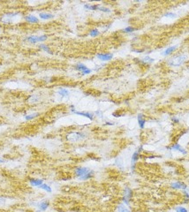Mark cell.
<instances>
[{
    "label": "cell",
    "instance_id": "obj_1",
    "mask_svg": "<svg viewBox=\"0 0 189 212\" xmlns=\"http://www.w3.org/2000/svg\"><path fill=\"white\" fill-rule=\"evenodd\" d=\"M187 59H188V55L186 54V53L180 52V53H177V54L171 57L166 61V64L170 67L177 68V67L182 66L187 61Z\"/></svg>",
    "mask_w": 189,
    "mask_h": 212
},
{
    "label": "cell",
    "instance_id": "obj_2",
    "mask_svg": "<svg viewBox=\"0 0 189 212\" xmlns=\"http://www.w3.org/2000/svg\"><path fill=\"white\" fill-rule=\"evenodd\" d=\"M73 173L74 176L82 181H86L88 179H91L94 176V170L86 167V166H78L75 167L73 170Z\"/></svg>",
    "mask_w": 189,
    "mask_h": 212
},
{
    "label": "cell",
    "instance_id": "obj_3",
    "mask_svg": "<svg viewBox=\"0 0 189 212\" xmlns=\"http://www.w3.org/2000/svg\"><path fill=\"white\" fill-rule=\"evenodd\" d=\"M87 138V134L82 131H71L66 134V140L72 143L83 141Z\"/></svg>",
    "mask_w": 189,
    "mask_h": 212
},
{
    "label": "cell",
    "instance_id": "obj_4",
    "mask_svg": "<svg viewBox=\"0 0 189 212\" xmlns=\"http://www.w3.org/2000/svg\"><path fill=\"white\" fill-rule=\"evenodd\" d=\"M70 112H71V113H73V114H75V115H78V116H81V117H84V118H86V119H89L90 121H93L94 119V112H85V111H78V110H76V108H75V105H73V104H72V105H70Z\"/></svg>",
    "mask_w": 189,
    "mask_h": 212
},
{
    "label": "cell",
    "instance_id": "obj_5",
    "mask_svg": "<svg viewBox=\"0 0 189 212\" xmlns=\"http://www.w3.org/2000/svg\"><path fill=\"white\" fill-rule=\"evenodd\" d=\"M133 189L129 187H126L123 189V196L121 198V202L129 207L131 204V201L133 200Z\"/></svg>",
    "mask_w": 189,
    "mask_h": 212
},
{
    "label": "cell",
    "instance_id": "obj_6",
    "mask_svg": "<svg viewBox=\"0 0 189 212\" xmlns=\"http://www.w3.org/2000/svg\"><path fill=\"white\" fill-rule=\"evenodd\" d=\"M74 70L77 71L78 73H80V76H87V75H89L92 73L93 72V69L87 67L85 64L83 63H77L74 65L73 66Z\"/></svg>",
    "mask_w": 189,
    "mask_h": 212
},
{
    "label": "cell",
    "instance_id": "obj_7",
    "mask_svg": "<svg viewBox=\"0 0 189 212\" xmlns=\"http://www.w3.org/2000/svg\"><path fill=\"white\" fill-rule=\"evenodd\" d=\"M166 149H167V150H170V151L178 152V153H179V154H181V155H187V150H186L184 147H182L179 143H178V142H173L171 145L166 147Z\"/></svg>",
    "mask_w": 189,
    "mask_h": 212
},
{
    "label": "cell",
    "instance_id": "obj_8",
    "mask_svg": "<svg viewBox=\"0 0 189 212\" xmlns=\"http://www.w3.org/2000/svg\"><path fill=\"white\" fill-rule=\"evenodd\" d=\"M19 14H20V13H18V12L7 13H5L4 15L1 16V18H0V20H1V22H3L5 24H10L13 20V19L16 18Z\"/></svg>",
    "mask_w": 189,
    "mask_h": 212
},
{
    "label": "cell",
    "instance_id": "obj_9",
    "mask_svg": "<svg viewBox=\"0 0 189 212\" xmlns=\"http://www.w3.org/2000/svg\"><path fill=\"white\" fill-rule=\"evenodd\" d=\"M140 156H141V153H140L137 149L132 154V155H131V165H130L132 172H134L136 170L137 163L140 159Z\"/></svg>",
    "mask_w": 189,
    "mask_h": 212
},
{
    "label": "cell",
    "instance_id": "obj_10",
    "mask_svg": "<svg viewBox=\"0 0 189 212\" xmlns=\"http://www.w3.org/2000/svg\"><path fill=\"white\" fill-rule=\"evenodd\" d=\"M96 57L100 61H102L104 63H106V62L111 61L113 59L114 55L112 54V53H111V52H99V53H97Z\"/></svg>",
    "mask_w": 189,
    "mask_h": 212
},
{
    "label": "cell",
    "instance_id": "obj_11",
    "mask_svg": "<svg viewBox=\"0 0 189 212\" xmlns=\"http://www.w3.org/2000/svg\"><path fill=\"white\" fill-rule=\"evenodd\" d=\"M170 187L172 189V190H185L188 188V186L187 184H185V182L183 181H180V180H177V181H172L171 184H170Z\"/></svg>",
    "mask_w": 189,
    "mask_h": 212
},
{
    "label": "cell",
    "instance_id": "obj_12",
    "mask_svg": "<svg viewBox=\"0 0 189 212\" xmlns=\"http://www.w3.org/2000/svg\"><path fill=\"white\" fill-rule=\"evenodd\" d=\"M133 61L136 62L137 64H140V65L150 66V65H151V64L154 63L155 59H154L153 58H151L150 55H146V56H144L142 59H134Z\"/></svg>",
    "mask_w": 189,
    "mask_h": 212
},
{
    "label": "cell",
    "instance_id": "obj_13",
    "mask_svg": "<svg viewBox=\"0 0 189 212\" xmlns=\"http://www.w3.org/2000/svg\"><path fill=\"white\" fill-rule=\"evenodd\" d=\"M35 206L37 208L36 212H43V211L47 210V208L50 207V201L48 200H42V201L36 202Z\"/></svg>",
    "mask_w": 189,
    "mask_h": 212
},
{
    "label": "cell",
    "instance_id": "obj_14",
    "mask_svg": "<svg viewBox=\"0 0 189 212\" xmlns=\"http://www.w3.org/2000/svg\"><path fill=\"white\" fill-rule=\"evenodd\" d=\"M177 49H178V45L169 46V47H167L166 49H164L161 52V55H162L163 57H169V56L172 55Z\"/></svg>",
    "mask_w": 189,
    "mask_h": 212
},
{
    "label": "cell",
    "instance_id": "obj_15",
    "mask_svg": "<svg viewBox=\"0 0 189 212\" xmlns=\"http://www.w3.org/2000/svg\"><path fill=\"white\" fill-rule=\"evenodd\" d=\"M137 123H138L140 129H144L146 127L147 119H146V117L143 113H139L137 115Z\"/></svg>",
    "mask_w": 189,
    "mask_h": 212
},
{
    "label": "cell",
    "instance_id": "obj_16",
    "mask_svg": "<svg viewBox=\"0 0 189 212\" xmlns=\"http://www.w3.org/2000/svg\"><path fill=\"white\" fill-rule=\"evenodd\" d=\"M24 20H25L26 22L30 23V24H37L40 21V19L37 16L33 15V14H27L24 17Z\"/></svg>",
    "mask_w": 189,
    "mask_h": 212
},
{
    "label": "cell",
    "instance_id": "obj_17",
    "mask_svg": "<svg viewBox=\"0 0 189 212\" xmlns=\"http://www.w3.org/2000/svg\"><path fill=\"white\" fill-rule=\"evenodd\" d=\"M54 14L51 13H46V12H41L38 14V18L42 20H50L54 19Z\"/></svg>",
    "mask_w": 189,
    "mask_h": 212
},
{
    "label": "cell",
    "instance_id": "obj_18",
    "mask_svg": "<svg viewBox=\"0 0 189 212\" xmlns=\"http://www.w3.org/2000/svg\"><path fill=\"white\" fill-rule=\"evenodd\" d=\"M57 93H58V95H59V97L61 98V99H63V98H68L69 96H70V91L67 89V88H59V89H58V91H57Z\"/></svg>",
    "mask_w": 189,
    "mask_h": 212
},
{
    "label": "cell",
    "instance_id": "obj_19",
    "mask_svg": "<svg viewBox=\"0 0 189 212\" xmlns=\"http://www.w3.org/2000/svg\"><path fill=\"white\" fill-rule=\"evenodd\" d=\"M38 48H39V49L46 52L47 54H49V55H53V54H54L52 49H51L48 44H46V43H40V44L38 45Z\"/></svg>",
    "mask_w": 189,
    "mask_h": 212
},
{
    "label": "cell",
    "instance_id": "obj_20",
    "mask_svg": "<svg viewBox=\"0 0 189 212\" xmlns=\"http://www.w3.org/2000/svg\"><path fill=\"white\" fill-rule=\"evenodd\" d=\"M24 41L30 44H37V43H39V37H38V35H28L27 37H25Z\"/></svg>",
    "mask_w": 189,
    "mask_h": 212
},
{
    "label": "cell",
    "instance_id": "obj_21",
    "mask_svg": "<svg viewBox=\"0 0 189 212\" xmlns=\"http://www.w3.org/2000/svg\"><path fill=\"white\" fill-rule=\"evenodd\" d=\"M99 6L100 5H96V4H88V3H86L83 5V8L85 10H87V11H98L99 10Z\"/></svg>",
    "mask_w": 189,
    "mask_h": 212
},
{
    "label": "cell",
    "instance_id": "obj_22",
    "mask_svg": "<svg viewBox=\"0 0 189 212\" xmlns=\"http://www.w3.org/2000/svg\"><path fill=\"white\" fill-rule=\"evenodd\" d=\"M44 182L42 179H35V178H31L29 179V184L30 186L32 187H39L41 185H42Z\"/></svg>",
    "mask_w": 189,
    "mask_h": 212
},
{
    "label": "cell",
    "instance_id": "obj_23",
    "mask_svg": "<svg viewBox=\"0 0 189 212\" xmlns=\"http://www.w3.org/2000/svg\"><path fill=\"white\" fill-rule=\"evenodd\" d=\"M117 212H133V211L129 208L128 206H126V205H125L121 202L117 207Z\"/></svg>",
    "mask_w": 189,
    "mask_h": 212
},
{
    "label": "cell",
    "instance_id": "obj_24",
    "mask_svg": "<svg viewBox=\"0 0 189 212\" xmlns=\"http://www.w3.org/2000/svg\"><path fill=\"white\" fill-rule=\"evenodd\" d=\"M88 35H89L90 37H93V38L97 37V36L100 35V30H99L98 28H91V29L88 31Z\"/></svg>",
    "mask_w": 189,
    "mask_h": 212
},
{
    "label": "cell",
    "instance_id": "obj_25",
    "mask_svg": "<svg viewBox=\"0 0 189 212\" xmlns=\"http://www.w3.org/2000/svg\"><path fill=\"white\" fill-rule=\"evenodd\" d=\"M40 116V113L39 112H34V113H30V114H28L24 117L25 120L27 121H31V120H34L35 119L38 118Z\"/></svg>",
    "mask_w": 189,
    "mask_h": 212
},
{
    "label": "cell",
    "instance_id": "obj_26",
    "mask_svg": "<svg viewBox=\"0 0 189 212\" xmlns=\"http://www.w3.org/2000/svg\"><path fill=\"white\" fill-rule=\"evenodd\" d=\"M137 30V28H134V27H133V26H128V27H126V28H124L121 31H122V33H124V34H133V32H135Z\"/></svg>",
    "mask_w": 189,
    "mask_h": 212
},
{
    "label": "cell",
    "instance_id": "obj_27",
    "mask_svg": "<svg viewBox=\"0 0 189 212\" xmlns=\"http://www.w3.org/2000/svg\"><path fill=\"white\" fill-rule=\"evenodd\" d=\"M38 188H40L41 190L45 191V192H47V193H51V192H52V188H51V187L49 184H46V183H43V184L41 185Z\"/></svg>",
    "mask_w": 189,
    "mask_h": 212
},
{
    "label": "cell",
    "instance_id": "obj_28",
    "mask_svg": "<svg viewBox=\"0 0 189 212\" xmlns=\"http://www.w3.org/2000/svg\"><path fill=\"white\" fill-rule=\"evenodd\" d=\"M115 165H116L117 167H118V169H120V170H124V168H125V166H124V163H123V161L121 160V158H119V157L116 158V160H115Z\"/></svg>",
    "mask_w": 189,
    "mask_h": 212
},
{
    "label": "cell",
    "instance_id": "obj_29",
    "mask_svg": "<svg viewBox=\"0 0 189 212\" xmlns=\"http://www.w3.org/2000/svg\"><path fill=\"white\" fill-rule=\"evenodd\" d=\"M98 11L101 12V13H111V10L109 7L104 6H100Z\"/></svg>",
    "mask_w": 189,
    "mask_h": 212
},
{
    "label": "cell",
    "instance_id": "obj_30",
    "mask_svg": "<svg viewBox=\"0 0 189 212\" xmlns=\"http://www.w3.org/2000/svg\"><path fill=\"white\" fill-rule=\"evenodd\" d=\"M164 17L165 18H168V19H175L177 18V13H173V12H167L164 14Z\"/></svg>",
    "mask_w": 189,
    "mask_h": 212
},
{
    "label": "cell",
    "instance_id": "obj_31",
    "mask_svg": "<svg viewBox=\"0 0 189 212\" xmlns=\"http://www.w3.org/2000/svg\"><path fill=\"white\" fill-rule=\"evenodd\" d=\"M39 37V43H44V42H46L47 40H48L49 38V35H38Z\"/></svg>",
    "mask_w": 189,
    "mask_h": 212
},
{
    "label": "cell",
    "instance_id": "obj_32",
    "mask_svg": "<svg viewBox=\"0 0 189 212\" xmlns=\"http://www.w3.org/2000/svg\"><path fill=\"white\" fill-rule=\"evenodd\" d=\"M174 209H175V212H188V209L182 205L177 206Z\"/></svg>",
    "mask_w": 189,
    "mask_h": 212
},
{
    "label": "cell",
    "instance_id": "obj_33",
    "mask_svg": "<svg viewBox=\"0 0 189 212\" xmlns=\"http://www.w3.org/2000/svg\"><path fill=\"white\" fill-rule=\"evenodd\" d=\"M94 117H97L99 119H104V112L101 110H97L94 112Z\"/></svg>",
    "mask_w": 189,
    "mask_h": 212
},
{
    "label": "cell",
    "instance_id": "obj_34",
    "mask_svg": "<svg viewBox=\"0 0 189 212\" xmlns=\"http://www.w3.org/2000/svg\"><path fill=\"white\" fill-rule=\"evenodd\" d=\"M171 122H172L173 124H179V123H180V119L178 118V117H176V116H172L171 119Z\"/></svg>",
    "mask_w": 189,
    "mask_h": 212
},
{
    "label": "cell",
    "instance_id": "obj_35",
    "mask_svg": "<svg viewBox=\"0 0 189 212\" xmlns=\"http://www.w3.org/2000/svg\"><path fill=\"white\" fill-rule=\"evenodd\" d=\"M182 194H183V199H189V190H188V188L185 189V190H183Z\"/></svg>",
    "mask_w": 189,
    "mask_h": 212
},
{
    "label": "cell",
    "instance_id": "obj_36",
    "mask_svg": "<svg viewBox=\"0 0 189 212\" xmlns=\"http://www.w3.org/2000/svg\"><path fill=\"white\" fill-rule=\"evenodd\" d=\"M134 53H137V54H141V53L145 52V49H132Z\"/></svg>",
    "mask_w": 189,
    "mask_h": 212
},
{
    "label": "cell",
    "instance_id": "obj_37",
    "mask_svg": "<svg viewBox=\"0 0 189 212\" xmlns=\"http://www.w3.org/2000/svg\"><path fill=\"white\" fill-rule=\"evenodd\" d=\"M104 65H102V66H99V65H97L96 66H94V68L93 69V71H100L103 67H104Z\"/></svg>",
    "mask_w": 189,
    "mask_h": 212
},
{
    "label": "cell",
    "instance_id": "obj_38",
    "mask_svg": "<svg viewBox=\"0 0 189 212\" xmlns=\"http://www.w3.org/2000/svg\"><path fill=\"white\" fill-rule=\"evenodd\" d=\"M111 26H112V22H110V23L105 24V26L104 27V30H109V29L111 28Z\"/></svg>",
    "mask_w": 189,
    "mask_h": 212
},
{
    "label": "cell",
    "instance_id": "obj_39",
    "mask_svg": "<svg viewBox=\"0 0 189 212\" xmlns=\"http://www.w3.org/2000/svg\"><path fill=\"white\" fill-rule=\"evenodd\" d=\"M104 126H113L114 125V123L113 122H111V121H109V120H106L105 122H104Z\"/></svg>",
    "mask_w": 189,
    "mask_h": 212
},
{
    "label": "cell",
    "instance_id": "obj_40",
    "mask_svg": "<svg viewBox=\"0 0 189 212\" xmlns=\"http://www.w3.org/2000/svg\"><path fill=\"white\" fill-rule=\"evenodd\" d=\"M183 203L184 204H188L189 203V199H183Z\"/></svg>",
    "mask_w": 189,
    "mask_h": 212
},
{
    "label": "cell",
    "instance_id": "obj_41",
    "mask_svg": "<svg viewBox=\"0 0 189 212\" xmlns=\"http://www.w3.org/2000/svg\"><path fill=\"white\" fill-rule=\"evenodd\" d=\"M5 162H6L5 159H3V158L0 157V164H3V163H5Z\"/></svg>",
    "mask_w": 189,
    "mask_h": 212
},
{
    "label": "cell",
    "instance_id": "obj_42",
    "mask_svg": "<svg viewBox=\"0 0 189 212\" xmlns=\"http://www.w3.org/2000/svg\"><path fill=\"white\" fill-rule=\"evenodd\" d=\"M0 68H1V64H0Z\"/></svg>",
    "mask_w": 189,
    "mask_h": 212
},
{
    "label": "cell",
    "instance_id": "obj_43",
    "mask_svg": "<svg viewBox=\"0 0 189 212\" xmlns=\"http://www.w3.org/2000/svg\"><path fill=\"white\" fill-rule=\"evenodd\" d=\"M188 32H189V30H188Z\"/></svg>",
    "mask_w": 189,
    "mask_h": 212
}]
</instances>
